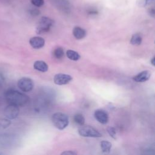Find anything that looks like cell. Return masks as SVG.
<instances>
[{"mask_svg": "<svg viewBox=\"0 0 155 155\" xmlns=\"http://www.w3.org/2000/svg\"><path fill=\"white\" fill-rule=\"evenodd\" d=\"M5 98L8 104H13L18 107L25 105L29 101L28 96L13 90L7 91L5 93Z\"/></svg>", "mask_w": 155, "mask_h": 155, "instance_id": "6da1fadb", "label": "cell"}, {"mask_svg": "<svg viewBox=\"0 0 155 155\" xmlns=\"http://www.w3.org/2000/svg\"><path fill=\"white\" fill-rule=\"evenodd\" d=\"M51 121L53 125L61 130L65 129L69 124L68 116L61 112L54 113L51 117Z\"/></svg>", "mask_w": 155, "mask_h": 155, "instance_id": "7a4b0ae2", "label": "cell"}, {"mask_svg": "<svg viewBox=\"0 0 155 155\" xmlns=\"http://www.w3.org/2000/svg\"><path fill=\"white\" fill-rule=\"evenodd\" d=\"M53 24V21L47 16L42 17L38 21L36 28V32L37 34H42L48 32Z\"/></svg>", "mask_w": 155, "mask_h": 155, "instance_id": "3957f363", "label": "cell"}, {"mask_svg": "<svg viewBox=\"0 0 155 155\" xmlns=\"http://www.w3.org/2000/svg\"><path fill=\"white\" fill-rule=\"evenodd\" d=\"M78 133L82 137H100L102 134L96 128L90 125H81L78 130Z\"/></svg>", "mask_w": 155, "mask_h": 155, "instance_id": "277c9868", "label": "cell"}, {"mask_svg": "<svg viewBox=\"0 0 155 155\" xmlns=\"http://www.w3.org/2000/svg\"><path fill=\"white\" fill-rule=\"evenodd\" d=\"M17 85L18 88L23 92H29L31 91L34 87V82L33 80L27 77L19 79Z\"/></svg>", "mask_w": 155, "mask_h": 155, "instance_id": "5b68a950", "label": "cell"}, {"mask_svg": "<svg viewBox=\"0 0 155 155\" xmlns=\"http://www.w3.org/2000/svg\"><path fill=\"white\" fill-rule=\"evenodd\" d=\"M15 139L12 134L8 133L0 134V147L4 148H9L13 146Z\"/></svg>", "mask_w": 155, "mask_h": 155, "instance_id": "8992f818", "label": "cell"}, {"mask_svg": "<svg viewBox=\"0 0 155 155\" xmlns=\"http://www.w3.org/2000/svg\"><path fill=\"white\" fill-rule=\"evenodd\" d=\"M4 113L5 116L8 119H14L16 118L19 113V109L18 106L13 105V104H8L4 111Z\"/></svg>", "mask_w": 155, "mask_h": 155, "instance_id": "52a82bcc", "label": "cell"}, {"mask_svg": "<svg viewBox=\"0 0 155 155\" xmlns=\"http://www.w3.org/2000/svg\"><path fill=\"white\" fill-rule=\"evenodd\" d=\"M72 79L73 78L69 74L58 73L54 75L53 80L55 84L58 85H62L68 84L72 80Z\"/></svg>", "mask_w": 155, "mask_h": 155, "instance_id": "ba28073f", "label": "cell"}, {"mask_svg": "<svg viewBox=\"0 0 155 155\" xmlns=\"http://www.w3.org/2000/svg\"><path fill=\"white\" fill-rule=\"evenodd\" d=\"M95 119L102 124H106L108 122V114L105 110L102 109H97L94 113Z\"/></svg>", "mask_w": 155, "mask_h": 155, "instance_id": "9c48e42d", "label": "cell"}, {"mask_svg": "<svg viewBox=\"0 0 155 155\" xmlns=\"http://www.w3.org/2000/svg\"><path fill=\"white\" fill-rule=\"evenodd\" d=\"M30 45L35 49H39L45 45V40L43 38L39 36H34L30 38L29 41Z\"/></svg>", "mask_w": 155, "mask_h": 155, "instance_id": "30bf717a", "label": "cell"}, {"mask_svg": "<svg viewBox=\"0 0 155 155\" xmlns=\"http://www.w3.org/2000/svg\"><path fill=\"white\" fill-rule=\"evenodd\" d=\"M150 77L151 72L148 70H144L133 76V80L137 82H144L147 81Z\"/></svg>", "mask_w": 155, "mask_h": 155, "instance_id": "8fae6325", "label": "cell"}, {"mask_svg": "<svg viewBox=\"0 0 155 155\" xmlns=\"http://www.w3.org/2000/svg\"><path fill=\"white\" fill-rule=\"evenodd\" d=\"M33 68L39 71L46 72L48 69V66L43 61H36L33 64Z\"/></svg>", "mask_w": 155, "mask_h": 155, "instance_id": "7c38bea8", "label": "cell"}, {"mask_svg": "<svg viewBox=\"0 0 155 155\" xmlns=\"http://www.w3.org/2000/svg\"><path fill=\"white\" fill-rule=\"evenodd\" d=\"M73 35L76 39H81L86 36V31L80 27H75L73 30Z\"/></svg>", "mask_w": 155, "mask_h": 155, "instance_id": "4fadbf2b", "label": "cell"}, {"mask_svg": "<svg viewBox=\"0 0 155 155\" xmlns=\"http://www.w3.org/2000/svg\"><path fill=\"white\" fill-rule=\"evenodd\" d=\"M54 3L63 11H67L69 9V3L66 0H55Z\"/></svg>", "mask_w": 155, "mask_h": 155, "instance_id": "5bb4252c", "label": "cell"}, {"mask_svg": "<svg viewBox=\"0 0 155 155\" xmlns=\"http://www.w3.org/2000/svg\"><path fill=\"white\" fill-rule=\"evenodd\" d=\"M142 41V37L140 33L134 34L130 39V44L133 45H139Z\"/></svg>", "mask_w": 155, "mask_h": 155, "instance_id": "9a60e30c", "label": "cell"}, {"mask_svg": "<svg viewBox=\"0 0 155 155\" xmlns=\"http://www.w3.org/2000/svg\"><path fill=\"white\" fill-rule=\"evenodd\" d=\"M101 148L103 153H109L110 152L112 144L111 142L107 140H102L101 142Z\"/></svg>", "mask_w": 155, "mask_h": 155, "instance_id": "2e32d148", "label": "cell"}, {"mask_svg": "<svg viewBox=\"0 0 155 155\" xmlns=\"http://www.w3.org/2000/svg\"><path fill=\"white\" fill-rule=\"evenodd\" d=\"M66 55L69 59L72 61H75L79 60L81 58V56L77 51L72 50H67L66 51Z\"/></svg>", "mask_w": 155, "mask_h": 155, "instance_id": "e0dca14e", "label": "cell"}, {"mask_svg": "<svg viewBox=\"0 0 155 155\" xmlns=\"http://www.w3.org/2000/svg\"><path fill=\"white\" fill-rule=\"evenodd\" d=\"M74 121L76 124L79 125H83L85 123V118L81 113H76L73 117Z\"/></svg>", "mask_w": 155, "mask_h": 155, "instance_id": "ac0fdd59", "label": "cell"}, {"mask_svg": "<svg viewBox=\"0 0 155 155\" xmlns=\"http://www.w3.org/2000/svg\"><path fill=\"white\" fill-rule=\"evenodd\" d=\"M53 54L54 58L57 59H61L62 57H64V51L62 48L58 47L54 50Z\"/></svg>", "mask_w": 155, "mask_h": 155, "instance_id": "d6986e66", "label": "cell"}, {"mask_svg": "<svg viewBox=\"0 0 155 155\" xmlns=\"http://www.w3.org/2000/svg\"><path fill=\"white\" fill-rule=\"evenodd\" d=\"M154 1V0H137V4L139 7H145L153 2Z\"/></svg>", "mask_w": 155, "mask_h": 155, "instance_id": "ffe728a7", "label": "cell"}, {"mask_svg": "<svg viewBox=\"0 0 155 155\" xmlns=\"http://www.w3.org/2000/svg\"><path fill=\"white\" fill-rule=\"evenodd\" d=\"M10 124H11L10 120L7 118L0 119V127L1 128H6L10 125Z\"/></svg>", "mask_w": 155, "mask_h": 155, "instance_id": "44dd1931", "label": "cell"}, {"mask_svg": "<svg viewBox=\"0 0 155 155\" xmlns=\"http://www.w3.org/2000/svg\"><path fill=\"white\" fill-rule=\"evenodd\" d=\"M107 131L109 135L113 139L116 138V131L115 128L113 127H108L107 128Z\"/></svg>", "mask_w": 155, "mask_h": 155, "instance_id": "7402d4cb", "label": "cell"}, {"mask_svg": "<svg viewBox=\"0 0 155 155\" xmlns=\"http://www.w3.org/2000/svg\"><path fill=\"white\" fill-rule=\"evenodd\" d=\"M31 2L33 5L38 7L42 6L44 3V0H31Z\"/></svg>", "mask_w": 155, "mask_h": 155, "instance_id": "603a6c76", "label": "cell"}, {"mask_svg": "<svg viewBox=\"0 0 155 155\" xmlns=\"http://www.w3.org/2000/svg\"><path fill=\"white\" fill-rule=\"evenodd\" d=\"M30 13L32 16H38V15H39V10L36 8H33L30 10Z\"/></svg>", "mask_w": 155, "mask_h": 155, "instance_id": "cb8c5ba5", "label": "cell"}, {"mask_svg": "<svg viewBox=\"0 0 155 155\" xmlns=\"http://www.w3.org/2000/svg\"><path fill=\"white\" fill-rule=\"evenodd\" d=\"M148 13L149 14V15L153 18L154 17V15H155V10L154 8H150L148 10Z\"/></svg>", "mask_w": 155, "mask_h": 155, "instance_id": "d4e9b609", "label": "cell"}, {"mask_svg": "<svg viewBox=\"0 0 155 155\" xmlns=\"http://www.w3.org/2000/svg\"><path fill=\"white\" fill-rule=\"evenodd\" d=\"M77 153L73 151H71V150H69V151H63L62 153H61V154H68V155H74V154H76Z\"/></svg>", "mask_w": 155, "mask_h": 155, "instance_id": "484cf974", "label": "cell"}, {"mask_svg": "<svg viewBox=\"0 0 155 155\" xmlns=\"http://www.w3.org/2000/svg\"><path fill=\"white\" fill-rule=\"evenodd\" d=\"M150 62H151V64H152V65L153 66H154L155 65V61H154V56H153V58H152V59H151V61H150Z\"/></svg>", "mask_w": 155, "mask_h": 155, "instance_id": "4316f807", "label": "cell"}]
</instances>
